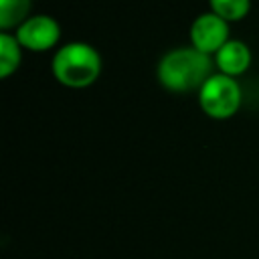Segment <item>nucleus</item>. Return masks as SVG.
<instances>
[{
	"instance_id": "nucleus-5",
	"label": "nucleus",
	"mask_w": 259,
	"mask_h": 259,
	"mask_svg": "<svg viewBox=\"0 0 259 259\" xmlns=\"http://www.w3.org/2000/svg\"><path fill=\"white\" fill-rule=\"evenodd\" d=\"M231 24L227 20H223L221 16H217L214 12H202L198 14L192 24H190V30H188V36H190V47H194L196 51L208 55V57H214L217 51L227 42L231 40Z\"/></svg>"
},
{
	"instance_id": "nucleus-7",
	"label": "nucleus",
	"mask_w": 259,
	"mask_h": 259,
	"mask_svg": "<svg viewBox=\"0 0 259 259\" xmlns=\"http://www.w3.org/2000/svg\"><path fill=\"white\" fill-rule=\"evenodd\" d=\"M22 47L16 40L14 32H0V77L8 79L22 61Z\"/></svg>"
},
{
	"instance_id": "nucleus-9",
	"label": "nucleus",
	"mask_w": 259,
	"mask_h": 259,
	"mask_svg": "<svg viewBox=\"0 0 259 259\" xmlns=\"http://www.w3.org/2000/svg\"><path fill=\"white\" fill-rule=\"evenodd\" d=\"M208 6H210V12H214L217 16H221L231 24V22L243 20L249 14L251 0H208Z\"/></svg>"
},
{
	"instance_id": "nucleus-2",
	"label": "nucleus",
	"mask_w": 259,
	"mask_h": 259,
	"mask_svg": "<svg viewBox=\"0 0 259 259\" xmlns=\"http://www.w3.org/2000/svg\"><path fill=\"white\" fill-rule=\"evenodd\" d=\"M99 51L83 40H71L61 45L51 61V71L57 83L69 89H85L93 85L101 75Z\"/></svg>"
},
{
	"instance_id": "nucleus-6",
	"label": "nucleus",
	"mask_w": 259,
	"mask_h": 259,
	"mask_svg": "<svg viewBox=\"0 0 259 259\" xmlns=\"http://www.w3.org/2000/svg\"><path fill=\"white\" fill-rule=\"evenodd\" d=\"M251 59H253L251 49L243 40H237V38L227 40L212 57L217 73H223V75H229L235 79L251 67Z\"/></svg>"
},
{
	"instance_id": "nucleus-3",
	"label": "nucleus",
	"mask_w": 259,
	"mask_h": 259,
	"mask_svg": "<svg viewBox=\"0 0 259 259\" xmlns=\"http://www.w3.org/2000/svg\"><path fill=\"white\" fill-rule=\"evenodd\" d=\"M243 103V91L235 77L212 73L198 89V105L210 119H231Z\"/></svg>"
},
{
	"instance_id": "nucleus-4",
	"label": "nucleus",
	"mask_w": 259,
	"mask_h": 259,
	"mask_svg": "<svg viewBox=\"0 0 259 259\" xmlns=\"http://www.w3.org/2000/svg\"><path fill=\"white\" fill-rule=\"evenodd\" d=\"M14 36L24 51L47 53L59 45L61 26L49 14H32L14 30Z\"/></svg>"
},
{
	"instance_id": "nucleus-1",
	"label": "nucleus",
	"mask_w": 259,
	"mask_h": 259,
	"mask_svg": "<svg viewBox=\"0 0 259 259\" xmlns=\"http://www.w3.org/2000/svg\"><path fill=\"white\" fill-rule=\"evenodd\" d=\"M212 57L196 51L194 47H178L164 53L156 65L158 83L172 93H190L204 85L212 75Z\"/></svg>"
},
{
	"instance_id": "nucleus-8",
	"label": "nucleus",
	"mask_w": 259,
	"mask_h": 259,
	"mask_svg": "<svg viewBox=\"0 0 259 259\" xmlns=\"http://www.w3.org/2000/svg\"><path fill=\"white\" fill-rule=\"evenodd\" d=\"M32 0H0V28L2 32L16 30L30 14Z\"/></svg>"
}]
</instances>
